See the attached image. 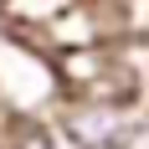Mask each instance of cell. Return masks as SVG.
<instances>
[{
  "label": "cell",
  "instance_id": "cell-1",
  "mask_svg": "<svg viewBox=\"0 0 149 149\" xmlns=\"http://www.w3.org/2000/svg\"><path fill=\"white\" fill-rule=\"evenodd\" d=\"M26 149H77V144H72L67 134H62V129H46V134L36 129V134L26 139Z\"/></svg>",
  "mask_w": 149,
  "mask_h": 149
}]
</instances>
